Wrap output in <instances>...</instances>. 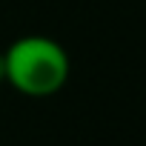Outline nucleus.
Returning a JSON list of instances; mask_svg holds the SVG:
<instances>
[{"label": "nucleus", "instance_id": "obj_2", "mask_svg": "<svg viewBox=\"0 0 146 146\" xmlns=\"http://www.w3.org/2000/svg\"><path fill=\"white\" fill-rule=\"evenodd\" d=\"M6 83V60H3V52H0V86Z\"/></svg>", "mask_w": 146, "mask_h": 146}, {"label": "nucleus", "instance_id": "obj_1", "mask_svg": "<svg viewBox=\"0 0 146 146\" xmlns=\"http://www.w3.org/2000/svg\"><path fill=\"white\" fill-rule=\"evenodd\" d=\"M6 83L26 98H52L69 83L72 60L63 43L46 35H23L3 49Z\"/></svg>", "mask_w": 146, "mask_h": 146}]
</instances>
